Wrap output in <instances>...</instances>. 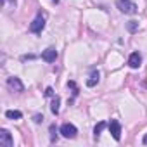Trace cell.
<instances>
[{
	"label": "cell",
	"mask_w": 147,
	"mask_h": 147,
	"mask_svg": "<svg viewBox=\"0 0 147 147\" xmlns=\"http://www.w3.org/2000/svg\"><path fill=\"white\" fill-rule=\"evenodd\" d=\"M7 87H9L12 92H23V90H24V85H23L21 80L16 78V76H11V78L7 80Z\"/></svg>",
	"instance_id": "8992f818"
},
{
	"label": "cell",
	"mask_w": 147,
	"mask_h": 147,
	"mask_svg": "<svg viewBox=\"0 0 147 147\" xmlns=\"http://www.w3.org/2000/svg\"><path fill=\"white\" fill-rule=\"evenodd\" d=\"M11 4H12V5H14V7H16V0H11Z\"/></svg>",
	"instance_id": "ac0fdd59"
},
{
	"label": "cell",
	"mask_w": 147,
	"mask_h": 147,
	"mask_svg": "<svg viewBox=\"0 0 147 147\" xmlns=\"http://www.w3.org/2000/svg\"><path fill=\"white\" fill-rule=\"evenodd\" d=\"M0 145H2V147H12V145H14L12 135H11L9 130H5V128L0 130Z\"/></svg>",
	"instance_id": "3957f363"
},
{
	"label": "cell",
	"mask_w": 147,
	"mask_h": 147,
	"mask_svg": "<svg viewBox=\"0 0 147 147\" xmlns=\"http://www.w3.org/2000/svg\"><path fill=\"white\" fill-rule=\"evenodd\" d=\"M5 116L9 118V119H21V111H7L5 113Z\"/></svg>",
	"instance_id": "7c38bea8"
},
{
	"label": "cell",
	"mask_w": 147,
	"mask_h": 147,
	"mask_svg": "<svg viewBox=\"0 0 147 147\" xmlns=\"http://www.w3.org/2000/svg\"><path fill=\"white\" fill-rule=\"evenodd\" d=\"M50 133H52V135H50V140H52V142H55V138H57V135H55V125H52V126H50Z\"/></svg>",
	"instance_id": "5bb4252c"
},
{
	"label": "cell",
	"mask_w": 147,
	"mask_h": 147,
	"mask_svg": "<svg viewBox=\"0 0 147 147\" xmlns=\"http://www.w3.org/2000/svg\"><path fill=\"white\" fill-rule=\"evenodd\" d=\"M33 121H35V123H42V121H43V116H42V114H35Z\"/></svg>",
	"instance_id": "2e32d148"
},
{
	"label": "cell",
	"mask_w": 147,
	"mask_h": 147,
	"mask_svg": "<svg viewBox=\"0 0 147 147\" xmlns=\"http://www.w3.org/2000/svg\"><path fill=\"white\" fill-rule=\"evenodd\" d=\"M106 126H107V125H106L104 121H100L99 125H95V128H94V135H95V138H99V135L102 133V130H104Z\"/></svg>",
	"instance_id": "8fae6325"
},
{
	"label": "cell",
	"mask_w": 147,
	"mask_h": 147,
	"mask_svg": "<svg viewBox=\"0 0 147 147\" xmlns=\"http://www.w3.org/2000/svg\"><path fill=\"white\" fill-rule=\"evenodd\" d=\"M43 28H45V18L43 16H36L33 19V23L30 24V31L31 33H40Z\"/></svg>",
	"instance_id": "277c9868"
},
{
	"label": "cell",
	"mask_w": 147,
	"mask_h": 147,
	"mask_svg": "<svg viewBox=\"0 0 147 147\" xmlns=\"http://www.w3.org/2000/svg\"><path fill=\"white\" fill-rule=\"evenodd\" d=\"M107 126H109V131H111L113 138L114 140H119L121 138V125H119V121L118 119H111Z\"/></svg>",
	"instance_id": "5b68a950"
},
{
	"label": "cell",
	"mask_w": 147,
	"mask_h": 147,
	"mask_svg": "<svg viewBox=\"0 0 147 147\" xmlns=\"http://www.w3.org/2000/svg\"><path fill=\"white\" fill-rule=\"evenodd\" d=\"M128 64H130V67H133V69L140 67V64H142V55H140L138 52L130 54V57H128Z\"/></svg>",
	"instance_id": "ba28073f"
},
{
	"label": "cell",
	"mask_w": 147,
	"mask_h": 147,
	"mask_svg": "<svg viewBox=\"0 0 147 147\" xmlns=\"http://www.w3.org/2000/svg\"><path fill=\"white\" fill-rule=\"evenodd\" d=\"M99 78H100V75H99V71H94L92 75H90V78L87 80V85H88V87H95V85L99 83Z\"/></svg>",
	"instance_id": "9c48e42d"
},
{
	"label": "cell",
	"mask_w": 147,
	"mask_h": 147,
	"mask_svg": "<svg viewBox=\"0 0 147 147\" xmlns=\"http://www.w3.org/2000/svg\"><path fill=\"white\" fill-rule=\"evenodd\" d=\"M142 142H144V144L147 145V135H144V138H142Z\"/></svg>",
	"instance_id": "e0dca14e"
},
{
	"label": "cell",
	"mask_w": 147,
	"mask_h": 147,
	"mask_svg": "<svg viewBox=\"0 0 147 147\" xmlns=\"http://www.w3.org/2000/svg\"><path fill=\"white\" fill-rule=\"evenodd\" d=\"M52 2H55V4H57V2H59V0H52Z\"/></svg>",
	"instance_id": "d6986e66"
},
{
	"label": "cell",
	"mask_w": 147,
	"mask_h": 147,
	"mask_svg": "<svg viewBox=\"0 0 147 147\" xmlns=\"http://www.w3.org/2000/svg\"><path fill=\"white\" fill-rule=\"evenodd\" d=\"M42 59H43L45 62H55V59H57V50H55L54 47L45 49V50L42 52Z\"/></svg>",
	"instance_id": "52a82bcc"
},
{
	"label": "cell",
	"mask_w": 147,
	"mask_h": 147,
	"mask_svg": "<svg viewBox=\"0 0 147 147\" xmlns=\"http://www.w3.org/2000/svg\"><path fill=\"white\" fill-rule=\"evenodd\" d=\"M61 133H62V137H66V138H75V137H76V133H78V130H76V126H75V125H71V123H64V125L61 126Z\"/></svg>",
	"instance_id": "7a4b0ae2"
},
{
	"label": "cell",
	"mask_w": 147,
	"mask_h": 147,
	"mask_svg": "<svg viewBox=\"0 0 147 147\" xmlns=\"http://www.w3.org/2000/svg\"><path fill=\"white\" fill-rule=\"evenodd\" d=\"M45 95H47V97H54V88H52V87H47Z\"/></svg>",
	"instance_id": "9a60e30c"
},
{
	"label": "cell",
	"mask_w": 147,
	"mask_h": 147,
	"mask_svg": "<svg viewBox=\"0 0 147 147\" xmlns=\"http://www.w3.org/2000/svg\"><path fill=\"white\" fill-rule=\"evenodd\" d=\"M128 30H130L131 33H135V31L138 30V23H137V21H128Z\"/></svg>",
	"instance_id": "4fadbf2b"
},
{
	"label": "cell",
	"mask_w": 147,
	"mask_h": 147,
	"mask_svg": "<svg viewBox=\"0 0 147 147\" xmlns=\"http://www.w3.org/2000/svg\"><path fill=\"white\" fill-rule=\"evenodd\" d=\"M59 104H61V99L55 95V97L52 99V104H50V111H52L54 114H59Z\"/></svg>",
	"instance_id": "30bf717a"
},
{
	"label": "cell",
	"mask_w": 147,
	"mask_h": 147,
	"mask_svg": "<svg viewBox=\"0 0 147 147\" xmlns=\"http://www.w3.org/2000/svg\"><path fill=\"white\" fill-rule=\"evenodd\" d=\"M116 7L123 12V14H137V5L135 2H131V0H118L116 2Z\"/></svg>",
	"instance_id": "6da1fadb"
}]
</instances>
